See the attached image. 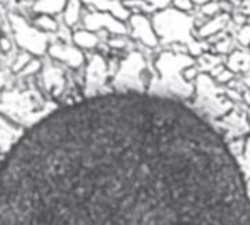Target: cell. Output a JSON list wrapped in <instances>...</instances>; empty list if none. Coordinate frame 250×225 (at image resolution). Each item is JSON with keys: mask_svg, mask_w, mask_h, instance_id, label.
<instances>
[{"mask_svg": "<svg viewBox=\"0 0 250 225\" xmlns=\"http://www.w3.org/2000/svg\"><path fill=\"white\" fill-rule=\"evenodd\" d=\"M0 225H250V190L201 114L120 91L57 108L12 145Z\"/></svg>", "mask_w": 250, "mask_h": 225, "instance_id": "6da1fadb", "label": "cell"}, {"mask_svg": "<svg viewBox=\"0 0 250 225\" xmlns=\"http://www.w3.org/2000/svg\"><path fill=\"white\" fill-rule=\"evenodd\" d=\"M69 0H38L34 4V10L38 15H50L63 12Z\"/></svg>", "mask_w": 250, "mask_h": 225, "instance_id": "277c9868", "label": "cell"}, {"mask_svg": "<svg viewBox=\"0 0 250 225\" xmlns=\"http://www.w3.org/2000/svg\"><path fill=\"white\" fill-rule=\"evenodd\" d=\"M35 1H38V0H35Z\"/></svg>", "mask_w": 250, "mask_h": 225, "instance_id": "30bf717a", "label": "cell"}, {"mask_svg": "<svg viewBox=\"0 0 250 225\" xmlns=\"http://www.w3.org/2000/svg\"><path fill=\"white\" fill-rule=\"evenodd\" d=\"M73 40L78 45H83V47H92L95 44V38L88 32H76L73 35Z\"/></svg>", "mask_w": 250, "mask_h": 225, "instance_id": "52a82bcc", "label": "cell"}, {"mask_svg": "<svg viewBox=\"0 0 250 225\" xmlns=\"http://www.w3.org/2000/svg\"><path fill=\"white\" fill-rule=\"evenodd\" d=\"M79 9H81L79 0H69L67 1V4L64 7V20L67 25H73L78 20Z\"/></svg>", "mask_w": 250, "mask_h": 225, "instance_id": "8992f818", "label": "cell"}, {"mask_svg": "<svg viewBox=\"0 0 250 225\" xmlns=\"http://www.w3.org/2000/svg\"><path fill=\"white\" fill-rule=\"evenodd\" d=\"M34 25L41 32H50L57 29V22L50 15H38L34 20Z\"/></svg>", "mask_w": 250, "mask_h": 225, "instance_id": "5b68a950", "label": "cell"}, {"mask_svg": "<svg viewBox=\"0 0 250 225\" xmlns=\"http://www.w3.org/2000/svg\"><path fill=\"white\" fill-rule=\"evenodd\" d=\"M50 54L56 59H60L63 61H67L72 66H78L82 61V54L76 48H69L63 44H56L50 47Z\"/></svg>", "mask_w": 250, "mask_h": 225, "instance_id": "3957f363", "label": "cell"}, {"mask_svg": "<svg viewBox=\"0 0 250 225\" xmlns=\"http://www.w3.org/2000/svg\"><path fill=\"white\" fill-rule=\"evenodd\" d=\"M0 47H1L4 51H7V50L10 48V41L6 40V38H1V40H0Z\"/></svg>", "mask_w": 250, "mask_h": 225, "instance_id": "ba28073f", "label": "cell"}, {"mask_svg": "<svg viewBox=\"0 0 250 225\" xmlns=\"http://www.w3.org/2000/svg\"><path fill=\"white\" fill-rule=\"evenodd\" d=\"M9 19L12 22L16 41L21 44V47H25L28 51L37 53V54H41L45 50L47 38L44 34H41L38 29H34L32 26H29L25 22V19H22L18 15H10Z\"/></svg>", "mask_w": 250, "mask_h": 225, "instance_id": "7a4b0ae2", "label": "cell"}, {"mask_svg": "<svg viewBox=\"0 0 250 225\" xmlns=\"http://www.w3.org/2000/svg\"><path fill=\"white\" fill-rule=\"evenodd\" d=\"M108 1H116V0H108Z\"/></svg>", "mask_w": 250, "mask_h": 225, "instance_id": "9c48e42d", "label": "cell"}]
</instances>
